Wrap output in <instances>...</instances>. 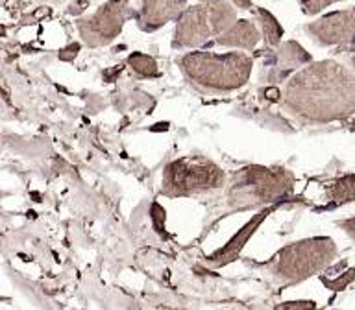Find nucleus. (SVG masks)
<instances>
[{
  "label": "nucleus",
  "instance_id": "1",
  "mask_svg": "<svg viewBox=\"0 0 355 310\" xmlns=\"http://www.w3.org/2000/svg\"><path fill=\"white\" fill-rule=\"evenodd\" d=\"M283 107L304 122L346 120L355 113V74L333 60L309 63L285 85Z\"/></svg>",
  "mask_w": 355,
  "mask_h": 310
},
{
  "label": "nucleus",
  "instance_id": "2",
  "mask_svg": "<svg viewBox=\"0 0 355 310\" xmlns=\"http://www.w3.org/2000/svg\"><path fill=\"white\" fill-rule=\"evenodd\" d=\"M293 188L294 176L287 168L244 166L227 183V205L235 210L270 207L293 192Z\"/></svg>",
  "mask_w": 355,
  "mask_h": 310
},
{
  "label": "nucleus",
  "instance_id": "3",
  "mask_svg": "<svg viewBox=\"0 0 355 310\" xmlns=\"http://www.w3.org/2000/svg\"><path fill=\"white\" fill-rule=\"evenodd\" d=\"M183 76L189 82L216 93H227L246 85L254 61L243 52H189L180 60Z\"/></svg>",
  "mask_w": 355,
  "mask_h": 310
},
{
  "label": "nucleus",
  "instance_id": "4",
  "mask_svg": "<svg viewBox=\"0 0 355 310\" xmlns=\"http://www.w3.org/2000/svg\"><path fill=\"white\" fill-rule=\"evenodd\" d=\"M235 22L237 10L226 0H204L200 4L189 6L176 21L172 48H198L211 37H220Z\"/></svg>",
  "mask_w": 355,
  "mask_h": 310
},
{
  "label": "nucleus",
  "instance_id": "5",
  "mask_svg": "<svg viewBox=\"0 0 355 310\" xmlns=\"http://www.w3.org/2000/svg\"><path fill=\"white\" fill-rule=\"evenodd\" d=\"M337 246L329 237H313L288 244L268 262L270 273L279 282H300L331 264Z\"/></svg>",
  "mask_w": 355,
  "mask_h": 310
},
{
  "label": "nucleus",
  "instance_id": "6",
  "mask_svg": "<svg viewBox=\"0 0 355 310\" xmlns=\"http://www.w3.org/2000/svg\"><path fill=\"white\" fill-rule=\"evenodd\" d=\"M226 174L205 157H182L168 163L161 177V192L168 198H185L224 187Z\"/></svg>",
  "mask_w": 355,
  "mask_h": 310
},
{
  "label": "nucleus",
  "instance_id": "7",
  "mask_svg": "<svg viewBox=\"0 0 355 310\" xmlns=\"http://www.w3.org/2000/svg\"><path fill=\"white\" fill-rule=\"evenodd\" d=\"M135 13L130 8V0H107L93 15L83 17L76 22L78 33L87 46L98 48L119 37L122 28Z\"/></svg>",
  "mask_w": 355,
  "mask_h": 310
},
{
  "label": "nucleus",
  "instance_id": "8",
  "mask_svg": "<svg viewBox=\"0 0 355 310\" xmlns=\"http://www.w3.org/2000/svg\"><path fill=\"white\" fill-rule=\"evenodd\" d=\"M316 44L320 46H352L355 44V13L354 11H331L304 28Z\"/></svg>",
  "mask_w": 355,
  "mask_h": 310
},
{
  "label": "nucleus",
  "instance_id": "9",
  "mask_svg": "<svg viewBox=\"0 0 355 310\" xmlns=\"http://www.w3.org/2000/svg\"><path fill=\"white\" fill-rule=\"evenodd\" d=\"M185 10L187 0H141L135 19L143 32H155L166 22L178 21Z\"/></svg>",
  "mask_w": 355,
  "mask_h": 310
},
{
  "label": "nucleus",
  "instance_id": "10",
  "mask_svg": "<svg viewBox=\"0 0 355 310\" xmlns=\"http://www.w3.org/2000/svg\"><path fill=\"white\" fill-rule=\"evenodd\" d=\"M276 207L277 205L263 207L257 215L252 216V218H250V220L246 221L232 238H230V242H227L224 248L216 249L215 253L209 255V257H207V262H209L211 266H215V268H220V266H226L230 264V262H233V260L241 255V251L244 249V246H246V242L250 240V237H254V232L257 231L261 224L276 210Z\"/></svg>",
  "mask_w": 355,
  "mask_h": 310
},
{
  "label": "nucleus",
  "instance_id": "11",
  "mask_svg": "<svg viewBox=\"0 0 355 310\" xmlns=\"http://www.w3.org/2000/svg\"><path fill=\"white\" fill-rule=\"evenodd\" d=\"M261 39L259 30L255 28L254 22L241 19L233 24L227 32H224L220 37L215 39V44L218 46H230V48H244L254 50Z\"/></svg>",
  "mask_w": 355,
  "mask_h": 310
},
{
  "label": "nucleus",
  "instance_id": "12",
  "mask_svg": "<svg viewBox=\"0 0 355 310\" xmlns=\"http://www.w3.org/2000/svg\"><path fill=\"white\" fill-rule=\"evenodd\" d=\"M309 63H313V57L296 41H287V43L279 44L276 52H274V69L287 72V74H291L294 69H298L302 65H309Z\"/></svg>",
  "mask_w": 355,
  "mask_h": 310
},
{
  "label": "nucleus",
  "instance_id": "13",
  "mask_svg": "<svg viewBox=\"0 0 355 310\" xmlns=\"http://www.w3.org/2000/svg\"><path fill=\"white\" fill-rule=\"evenodd\" d=\"M327 199L331 201V207L352 203L355 201V174H346L338 177L326 188Z\"/></svg>",
  "mask_w": 355,
  "mask_h": 310
},
{
  "label": "nucleus",
  "instance_id": "14",
  "mask_svg": "<svg viewBox=\"0 0 355 310\" xmlns=\"http://www.w3.org/2000/svg\"><path fill=\"white\" fill-rule=\"evenodd\" d=\"M257 17H259L261 32H263V39L268 46H279L283 37V28L277 22V19L272 15L270 11H266L265 8L257 10Z\"/></svg>",
  "mask_w": 355,
  "mask_h": 310
},
{
  "label": "nucleus",
  "instance_id": "15",
  "mask_svg": "<svg viewBox=\"0 0 355 310\" xmlns=\"http://www.w3.org/2000/svg\"><path fill=\"white\" fill-rule=\"evenodd\" d=\"M126 63L137 78L159 76V66H157L154 57L148 54H143V52H133V54L128 55Z\"/></svg>",
  "mask_w": 355,
  "mask_h": 310
},
{
  "label": "nucleus",
  "instance_id": "16",
  "mask_svg": "<svg viewBox=\"0 0 355 310\" xmlns=\"http://www.w3.org/2000/svg\"><path fill=\"white\" fill-rule=\"evenodd\" d=\"M302 10H304L305 15H316L320 13L324 8H329L331 4L338 2V0H298Z\"/></svg>",
  "mask_w": 355,
  "mask_h": 310
},
{
  "label": "nucleus",
  "instance_id": "17",
  "mask_svg": "<svg viewBox=\"0 0 355 310\" xmlns=\"http://www.w3.org/2000/svg\"><path fill=\"white\" fill-rule=\"evenodd\" d=\"M355 279V270L346 271L343 277H337V279H326V277H322V282L326 284L327 288H331V290H344V288L348 286L349 282Z\"/></svg>",
  "mask_w": 355,
  "mask_h": 310
},
{
  "label": "nucleus",
  "instance_id": "18",
  "mask_svg": "<svg viewBox=\"0 0 355 310\" xmlns=\"http://www.w3.org/2000/svg\"><path fill=\"white\" fill-rule=\"evenodd\" d=\"M274 310H316L315 301L309 299H302V301H285V303L277 304Z\"/></svg>",
  "mask_w": 355,
  "mask_h": 310
},
{
  "label": "nucleus",
  "instance_id": "19",
  "mask_svg": "<svg viewBox=\"0 0 355 310\" xmlns=\"http://www.w3.org/2000/svg\"><path fill=\"white\" fill-rule=\"evenodd\" d=\"M80 48H82V44H80V43L67 44L65 48L60 50L58 57H60V61H65V63H72V61L78 57V52H80Z\"/></svg>",
  "mask_w": 355,
  "mask_h": 310
},
{
  "label": "nucleus",
  "instance_id": "20",
  "mask_svg": "<svg viewBox=\"0 0 355 310\" xmlns=\"http://www.w3.org/2000/svg\"><path fill=\"white\" fill-rule=\"evenodd\" d=\"M85 8H89V0H74L71 6H69V13L71 15H80L85 11Z\"/></svg>",
  "mask_w": 355,
  "mask_h": 310
},
{
  "label": "nucleus",
  "instance_id": "21",
  "mask_svg": "<svg viewBox=\"0 0 355 310\" xmlns=\"http://www.w3.org/2000/svg\"><path fill=\"white\" fill-rule=\"evenodd\" d=\"M338 227H343L344 231L355 240V218H346V220L338 221Z\"/></svg>",
  "mask_w": 355,
  "mask_h": 310
},
{
  "label": "nucleus",
  "instance_id": "22",
  "mask_svg": "<svg viewBox=\"0 0 355 310\" xmlns=\"http://www.w3.org/2000/svg\"><path fill=\"white\" fill-rule=\"evenodd\" d=\"M121 71H122V69H119V66H115V69H111V71H105L104 72V80L107 83L115 82V78L119 76V74H121Z\"/></svg>",
  "mask_w": 355,
  "mask_h": 310
},
{
  "label": "nucleus",
  "instance_id": "23",
  "mask_svg": "<svg viewBox=\"0 0 355 310\" xmlns=\"http://www.w3.org/2000/svg\"><path fill=\"white\" fill-rule=\"evenodd\" d=\"M237 10H250L252 8V0H230Z\"/></svg>",
  "mask_w": 355,
  "mask_h": 310
},
{
  "label": "nucleus",
  "instance_id": "24",
  "mask_svg": "<svg viewBox=\"0 0 355 310\" xmlns=\"http://www.w3.org/2000/svg\"><path fill=\"white\" fill-rule=\"evenodd\" d=\"M352 66H354V71H355V50H354V54H352Z\"/></svg>",
  "mask_w": 355,
  "mask_h": 310
},
{
  "label": "nucleus",
  "instance_id": "25",
  "mask_svg": "<svg viewBox=\"0 0 355 310\" xmlns=\"http://www.w3.org/2000/svg\"><path fill=\"white\" fill-rule=\"evenodd\" d=\"M349 129H352V131H355V118H354V122L349 124Z\"/></svg>",
  "mask_w": 355,
  "mask_h": 310
},
{
  "label": "nucleus",
  "instance_id": "26",
  "mask_svg": "<svg viewBox=\"0 0 355 310\" xmlns=\"http://www.w3.org/2000/svg\"><path fill=\"white\" fill-rule=\"evenodd\" d=\"M352 11H354V13H355V8H354V10H352Z\"/></svg>",
  "mask_w": 355,
  "mask_h": 310
},
{
  "label": "nucleus",
  "instance_id": "27",
  "mask_svg": "<svg viewBox=\"0 0 355 310\" xmlns=\"http://www.w3.org/2000/svg\"><path fill=\"white\" fill-rule=\"evenodd\" d=\"M41 2H43V0H41Z\"/></svg>",
  "mask_w": 355,
  "mask_h": 310
}]
</instances>
